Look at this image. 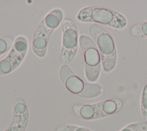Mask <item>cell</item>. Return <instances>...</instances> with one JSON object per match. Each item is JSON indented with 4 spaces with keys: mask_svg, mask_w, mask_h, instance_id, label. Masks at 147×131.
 I'll return each instance as SVG.
<instances>
[{
    "mask_svg": "<svg viewBox=\"0 0 147 131\" xmlns=\"http://www.w3.org/2000/svg\"><path fill=\"white\" fill-rule=\"evenodd\" d=\"M63 11L55 8L49 12L37 26L32 39L33 53L38 57H45L50 38L53 31L63 22Z\"/></svg>",
    "mask_w": 147,
    "mask_h": 131,
    "instance_id": "obj_1",
    "label": "cell"
},
{
    "mask_svg": "<svg viewBox=\"0 0 147 131\" xmlns=\"http://www.w3.org/2000/svg\"><path fill=\"white\" fill-rule=\"evenodd\" d=\"M88 32L100 54L103 71L106 73L111 72L116 66L117 61V51L114 38L105 28L96 24L90 25Z\"/></svg>",
    "mask_w": 147,
    "mask_h": 131,
    "instance_id": "obj_2",
    "label": "cell"
},
{
    "mask_svg": "<svg viewBox=\"0 0 147 131\" xmlns=\"http://www.w3.org/2000/svg\"><path fill=\"white\" fill-rule=\"evenodd\" d=\"M76 19L82 23H93L114 29H122L127 25V19L119 12L100 6H89L80 9Z\"/></svg>",
    "mask_w": 147,
    "mask_h": 131,
    "instance_id": "obj_3",
    "label": "cell"
},
{
    "mask_svg": "<svg viewBox=\"0 0 147 131\" xmlns=\"http://www.w3.org/2000/svg\"><path fill=\"white\" fill-rule=\"evenodd\" d=\"M59 76L65 88L79 98L93 99L98 97L102 92L103 89L99 84L84 81L67 64H62L60 66Z\"/></svg>",
    "mask_w": 147,
    "mask_h": 131,
    "instance_id": "obj_4",
    "label": "cell"
},
{
    "mask_svg": "<svg viewBox=\"0 0 147 131\" xmlns=\"http://www.w3.org/2000/svg\"><path fill=\"white\" fill-rule=\"evenodd\" d=\"M122 106L123 103L121 100L113 99L92 104H75L72 109L78 118L91 121L114 115L122 109Z\"/></svg>",
    "mask_w": 147,
    "mask_h": 131,
    "instance_id": "obj_5",
    "label": "cell"
},
{
    "mask_svg": "<svg viewBox=\"0 0 147 131\" xmlns=\"http://www.w3.org/2000/svg\"><path fill=\"white\" fill-rule=\"evenodd\" d=\"M79 44L83 54L84 74L90 83H95L99 78L102 66V61L98 48L91 37L81 35Z\"/></svg>",
    "mask_w": 147,
    "mask_h": 131,
    "instance_id": "obj_6",
    "label": "cell"
},
{
    "mask_svg": "<svg viewBox=\"0 0 147 131\" xmlns=\"http://www.w3.org/2000/svg\"><path fill=\"white\" fill-rule=\"evenodd\" d=\"M62 44L60 54L63 64L70 63L75 57L79 44L78 29L76 24L71 19H65L61 24Z\"/></svg>",
    "mask_w": 147,
    "mask_h": 131,
    "instance_id": "obj_7",
    "label": "cell"
},
{
    "mask_svg": "<svg viewBox=\"0 0 147 131\" xmlns=\"http://www.w3.org/2000/svg\"><path fill=\"white\" fill-rule=\"evenodd\" d=\"M28 46L25 36L20 35L16 38L8 54L0 60V76L8 74L20 66L27 54Z\"/></svg>",
    "mask_w": 147,
    "mask_h": 131,
    "instance_id": "obj_8",
    "label": "cell"
},
{
    "mask_svg": "<svg viewBox=\"0 0 147 131\" xmlns=\"http://www.w3.org/2000/svg\"><path fill=\"white\" fill-rule=\"evenodd\" d=\"M29 121V111L25 100L19 97L14 100L10 125L3 131H25Z\"/></svg>",
    "mask_w": 147,
    "mask_h": 131,
    "instance_id": "obj_9",
    "label": "cell"
},
{
    "mask_svg": "<svg viewBox=\"0 0 147 131\" xmlns=\"http://www.w3.org/2000/svg\"><path fill=\"white\" fill-rule=\"evenodd\" d=\"M130 33L137 38H147V20L133 26L130 29Z\"/></svg>",
    "mask_w": 147,
    "mask_h": 131,
    "instance_id": "obj_10",
    "label": "cell"
},
{
    "mask_svg": "<svg viewBox=\"0 0 147 131\" xmlns=\"http://www.w3.org/2000/svg\"><path fill=\"white\" fill-rule=\"evenodd\" d=\"M140 110L143 118L147 121V81L143 87L141 95Z\"/></svg>",
    "mask_w": 147,
    "mask_h": 131,
    "instance_id": "obj_11",
    "label": "cell"
},
{
    "mask_svg": "<svg viewBox=\"0 0 147 131\" xmlns=\"http://www.w3.org/2000/svg\"><path fill=\"white\" fill-rule=\"evenodd\" d=\"M14 40L10 36H3L0 38V57L10 51Z\"/></svg>",
    "mask_w": 147,
    "mask_h": 131,
    "instance_id": "obj_12",
    "label": "cell"
},
{
    "mask_svg": "<svg viewBox=\"0 0 147 131\" xmlns=\"http://www.w3.org/2000/svg\"><path fill=\"white\" fill-rule=\"evenodd\" d=\"M119 131H147V121H140L130 123Z\"/></svg>",
    "mask_w": 147,
    "mask_h": 131,
    "instance_id": "obj_13",
    "label": "cell"
},
{
    "mask_svg": "<svg viewBox=\"0 0 147 131\" xmlns=\"http://www.w3.org/2000/svg\"><path fill=\"white\" fill-rule=\"evenodd\" d=\"M56 131H92L88 128L74 125H63L58 127Z\"/></svg>",
    "mask_w": 147,
    "mask_h": 131,
    "instance_id": "obj_14",
    "label": "cell"
}]
</instances>
